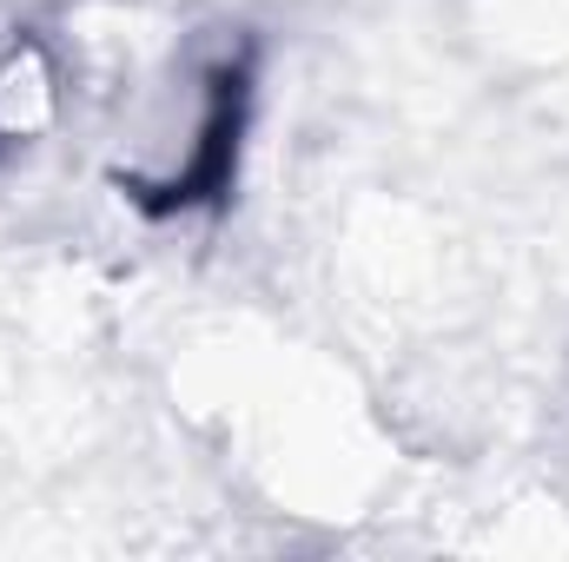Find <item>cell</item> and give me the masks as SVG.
<instances>
[{"label": "cell", "instance_id": "obj_1", "mask_svg": "<svg viewBox=\"0 0 569 562\" xmlns=\"http://www.w3.org/2000/svg\"><path fill=\"white\" fill-rule=\"evenodd\" d=\"M53 27L80 73V113L100 120V179L146 219L212 212L239 185L259 107L252 33L146 0H80Z\"/></svg>", "mask_w": 569, "mask_h": 562}, {"label": "cell", "instance_id": "obj_2", "mask_svg": "<svg viewBox=\"0 0 569 562\" xmlns=\"http://www.w3.org/2000/svg\"><path fill=\"white\" fill-rule=\"evenodd\" d=\"M80 120V73L53 20L0 13V172L40 159Z\"/></svg>", "mask_w": 569, "mask_h": 562}]
</instances>
